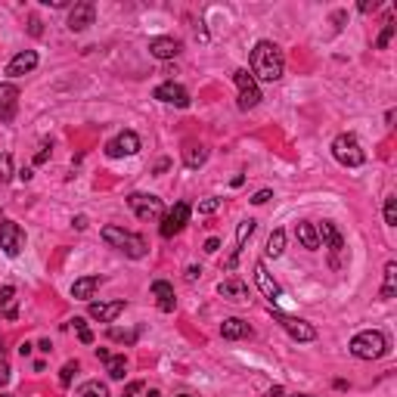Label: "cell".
<instances>
[{"label":"cell","instance_id":"1","mask_svg":"<svg viewBox=\"0 0 397 397\" xmlns=\"http://www.w3.org/2000/svg\"><path fill=\"white\" fill-rule=\"evenodd\" d=\"M285 72V59H283V50L276 47L273 41H258L252 50V78L254 81H279Z\"/></svg>","mask_w":397,"mask_h":397},{"label":"cell","instance_id":"2","mask_svg":"<svg viewBox=\"0 0 397 397\" xmlns=\"http://www.w3.org/2000/svg\"><path fill=\"white\" fill-rule=\"evenodd\" d=\"M351 354L357 360H378L388 354V338H385V332H378V329L357 332L351 338Z\"/></svg>","mask_w":397,"mask_h":397},{"label":"cell","instance_id":"3","mask_svg":"<svg viewBox=\"0 0 397 397\" xmlns=\"http://www.w3.org/2000/svg\"><path fill=\"white\" fill-rule=\"evenodd\" d=\"M103 239L109 242L112 248H118V252H124L128 258H146V239L143 236H136V233H128V230H121V227H103Z\"/></svg>","mask_w":397,"mask_h":397},{"label":"cell","instance_id":"4","mask_svg":"<svg viewBox=\"0 0 397 397\" xmlns=\"http://www.w3.org/2000/svg\"><path fill=\"white\" fill-rule=\"evenodd\" d=\"M332 155L338 165L345 167H360L366 161V152L360 149V140L354 134H338L332 140Z\"/></svg>","mask_w":397,"mask_h":397},{"label":"cell","instance_id":"5","mask_svg":"<svg viewBox=\"0 0 397 397\" xmlns=\"http://www.w3.org/2000/svg\"><path fill=\"white\" fill-rule=\"evenodd\" d=\"M233 81L236 87H239V109H254V105L261 103V87L258 81L252 78V74L245 72V68H239V72H233Z\"/></svg>","mask_w":397,"mask_h":397},{"label":"cell","instance_id":"6","mask_svg":"<svg viewBox=\"0 0 397 397\" xmlns=\"http://www.w3.org/2000/svg\"><path fill=\"white\" fill-rule=\"evenodd\" d=\"M190 214H192V208H190V202H177L171 211H167L165 217H161V227H159V233L165 236V239H171V236H177L180 230L190 223Z\"/></svg>","mask_w":397,"mask_h":397},{"label":"cell","instance_id":"7","mask_svg":"<svg viewBox=\"0 0 397 397\" xmlns=\"http://www.w3.org/2000/svg\"><path fill=\"white\" fill-rule=\"evenodd\" d=\"M128 205L130 211H134L140 221H155V217H161V198L159 196H146V192H130L128 196Z\"/></svg>","mask_w":397,"mask_h":397},{"label":"cell","instance_id":"8","mask_svg":"<svg viewBox=\"0 0 397 397\" xmlns=\"http://www.w3.org/2000/svg\"><path fill=\"white\" fill-rule=\"evenodd\" d=\"M136 152H140V136L134 130H121L118 136H112L105 143V155L109 159H124V155H136Z\"/></svg>","mask_w":397,"mask_h":397},{"label":"cell","instance_id":"9","mask_svg":"<svg viewBox=\"0 0 397 397\" xmlns=\"http://www.w3.org/2000/svg\"><path fill=\"white\" fill-rule=\"evenodd\" d=\"M0 248H3L10 258H16L25 248V233L16 221H0Z\"/></svg>","mask_w":397,"mask_h":397},{"label":"cell","instance_id":"10","mask_svg":"<svg viewBox=\"0 0 397 397\" xmlns=\"http://www.w3.org/2000/svg\"><path fill=\"white\" fill-rule=\"evenodd\" d=\"M152 96L159 99V103L177 105V109H186V105H190V90H186L183 84H174V81H165V84H159V87L152 90Z\"/></svg>","mask_w":397,"mask_h":397},{"label":"cell","instance_id":"11","mask_svg":"<svg viewBox=\"0 0 397 397\" xmlns=\"http://www.w3.org/2000/svg\"><path fill=\"white\" fill-rule=\"evenodd\" d=\"M273 316H276V323H279V326H283L295 341H314V338H316V329L310 326L307 320H298V316H285V314H273Z\"/></svg>","mask_w":397,"mask_h":397},{"label":"cell","instance_id":"12","mask_svg":"<svg viewBox=\"0 0 397 397\" xmlns=\"http://www.w3.org/2000/svg\"><path fill=\"white\" fill-rule=\"evenodd\" d=\"M316 239H320L323 245H329V252H332V267H338V252L345 248V239H341V233L335 230V223L323 221L320 227H316Z\"/></svg>","mask_w":397,"mask_h":397},{"label":"cell","instance_id":"13","mask_svg":"<svg viewBox=\"0 0 397 397\" xmlns=\"http://www.w3.org/2000/svg\"><path fill=\"white\" fill-rule=\"evenodd\" d=\"M93 16H96V6H93L90 0H81V3H74L72 12H68V28L84 31L87 25H93Z\"/></svg>","mask_w":397,"mask_h":397},{"label":"cell","instance_id":"14","mask_svg":"<svg viewBox=\"0 0 397 397\" xmlns=\"http://www.w3.org/2000/svg\"><path fill=\"white\" fill-rule=\"evenodd\" d=\"M124 307H128L124 301H90L87 314H90L93 320H99V323H112L118 314H124Z\"/></svg>","mask_w":397,"mask_h":397},{"label":"cell","instance_id":"15","mask_svg":"<svg viewBox=\"0 0 397 397\" xmlns=\"http://www.w3.org/2000/svg\"><path fill=\"white\" fill-rule=\"evenodd\" d=\"M34 65H37V53H34V50H22V53H16L10 59L6 74H10V78H22V74L34 72Z\"/></svg>","mask_w":397,"mask_h":397},{"label":"cell","instance_id":"16","mask_svg":"<svg viewBox=\"0 0 397 397\" xmlns=\"http://www.w3.org/2000/svg\"><path fill=\"white\" fill-rule=\"evenodd\" d=\"M19 112V90L16 84H0V121H12Z\"/></svg>","mask_w":397,"mask_h":397},{"label":"cell","instance_id":"17","mask_svg":"<svg viewBox=\"0 0 397 397\" xmlns=\"http://www.w3.org/2000/svg\"><path fill=\"white\" fill-rule=\"evenodd\" d=\"M217 292L233 304H248V285L242 283V279H223V283L217 285Z\"/></svg>","mask_w":397,"mask_h":397},{"label":"cell","instance_id":"18","mask_svg":"<svg viewBox=\"0 0 397 397\" xmlns=\"http://www.w3.org/2000/svg\"><path fill=\"white\" fill-rule=\"evenodd\" d=\"M152 295L159 298V310L161 314H171L177 307V298H174V285L165 283V279H155L152 283Z\"/></svg>","mask_w":397,"mask_h":397},{"label":"cell","instance_id":"19","mask_svg":"<svg viewBox=\"0 0 397 397\" xmlns=\"http://www.w3.org/2000/svg\"><path fill=\"white\" fill-rule=\"evenodd\" d=\"M149 53L155 59H174L180 53V41H174V37H152L149 41Z\"/></svg>","mask_w":397,"mask_h":397},{"label":"cell","instance_id":"20","mask_svg":"<svg viewBox=\"0 0 397 397\" xmlns=\"http://www.w3.org/2000/svg\"><path fill=\"white\" fill-rule=\"evenodd\" d=\"M254 279H258V289L264 292V298H270V301H276L283 292H279V285H276V279L267 273V267L264 264H254Z\"/></svg>","mask_w":397,"mask_h":397},{"label":"cell","instance_id":"21","mask_svg":"<svg viewBox=\"0 0 397 397\" xmlns=\"http://www.w3.org/2000/svg\"><path fill=\"white\" fill-rule=\"evenodd\" d=\"M99 285H103V276H81V279H74L72 298H78V301H90L93 292H96Z\"/></svg>","mask_w":397,"mask_h":397},{"label":"cell","instance_id":"22","mask_svg":"<svg viewBox=\"0 0 397 397\" xmlns=\"http://www.w3.org/2000/svg\"><path fill=\"white\" fill-rule=\"evenodd\" d=\"M254 233V221L248 217V221H242L239 227H236V252H233V258L227 261V270H233L236 267V261H239V254H242V248H245V242H248V236Z\"/></svg>","mask_w":397,"mask_h":397},{"label":"cell","instance_id":"23","mask_svg":"<svg viewBox=\"0 0 397 397\" xmlns=\"http://www.w3.org/2000/svg\"><path fill=\"white\" fill-rule=\"evenodd\" d=\"M221 335H223V338H230V341H236V338H245V335H252V329H248L245 320H239V316H230V320L221 323Z\"/></svg>","mask_w":397,"mask_h":397},{"label":"cell","instance_id":"24","mask_svg":"<svg viewBox=\"0 0 397 397\" xmlns=\"http://www.w3.org/2000/svg\"><path fill=\"white\" fill-rule=\"evenodd\" d=\"M295 236H298V242H301L307 252H316V248H320V239H316V227H314V223L298 221L295 223Z\"/></svg>","mask_w":397,"mask_h":397},{"label":"cell","instance_id":"25","mask_svg":"<svg viewBox=\"0 0 397 397\" xmlns=\"http://www.w3.org/2000/svg\"><path fill=\"white\" fill-rule=\"evenodd\" d=\"M205 159H208V149H205L202 143H186V149H183V165L186 167H202Z\"/></svg>","mask_w":397,"mask_h":397},{"label":"cell","instance_id":"26","mask_svg":"<svg viewBox=\"0 0 397 397\" xmlns=\"http://www.w3.org/2000/svg\"><path fill=\"white\" fill-rule=\"evenodd\" d=\"M0 316L16 320V289H12V285H3V289H0Z\"/></svg>","mask_w":397,"mask_h":397},{"label":"cell","instance_id":"27","mask_svg":"<svg viewBox=\"0 0 397 397\" xmlns=\"http://www.w3.org/2000/svg\"><path fill=\"white\" fill-rule=\"evenodd\" d=\"M394 292H397V264H394V261H388V264H385L382 298H385V301H391V298H394Z\"/></svg>","mask_w":397,"mask_h":397},{"label":"cell","instance_id":"28","mask_svg":"<svg viewBox=\"0 0 397 397\" xmlns=\"http://www.w3.org/2000/svg\"><path fill=\"white\" fill-rule=\"evenodd\" d=\"M264 252H267V258H279V254L285 252V233H283V230H273Z\"/></svg>","mask_w":397,"mask_h":397},{"label":"cell","instance_id":"29","mask_svg":"<svg viewBox=\"0 0 397 397\" xmlns=\"http://www.w3.org/2000/svg\"><path fill=\"white\" fill-rule=\"evenodd\" d=\"M121 397H161V394H159V388H149L146 382H130Z\"/></svg>","mask_w":397,"mask_h":397},{"label":"cell","instance_id":"30","mask_svg":"<svg viewBox=\"0 0 397 397\" xmlns=\"http://www.w3.org/2000/svg\"><path fill=\"white\" fill-rule=\"evenodd\" d=\"M105 372H109V378H124V372H128V360H124V354L105 360Z\"/></svg>","mask_w":397,"mask_h":397},{"label":"cell","instance_id":"31","mask_svg":"<svg viewBox=\"0 0 397 397\" xmlns=\"http://www.w3.org/2000/svg\"><path fill=\"white\" fill-rule=\"evenodd\" d=\"M78 397H112V394H109V388H105L103 382H87L84 388L78 391Z\"/></svg>","mask_w":397,"mask_h":397},{"label":"cell","instance_id":"32","mask_svg":"<svg viewBox=\"0 0 397 397\" xmlns=\"http://www.w3.org/2000/svg\"><path fill=\"white\" fill-rule=\"evenodd\" d=\"M12 155L10 152H0V183H10L12 180Z\"/></svg>","mask_w":397,"mask_h":397},{"label":"cell","instance_id":"33","mask_svg":"<svg viewBox=\"0 0 397 397\" xmlns=\"http://www.w3.org/2000/svg\"><path fill=\"white\" fill-rule=\"evenodd\" d=\"M385 223H388V227H397V198L394 196L385 198Z\"/></svg>","mask_w":397,"mask_h":397},{"label":"cell","instance_id":"34","mask_svg":"<svg viewBox=\"0 0 397 397\" xmlns=\"http://www.w3.org/2000/svg\"><path fill=\"white\" fill-rule=\"evenodd\" d=\"M72 323H74V332H78V338L84 341V345H93V332H90V329H87V323L81 320V316H74Z\"/></svg>","mask_w":397,"mask_h":397},{"label":"cell","instance_id":"35","mask_svg":"<svg viewBox=\"0 0 397 397\" xmlns=\"http://www.w3.org/2000/svg\"><path fill=\"white\" fill-rule=\"evenodd\" d=\"M394 28H397L394 22H385L382 34H378V41H376V50H385V47H388V41H391V37H394Z\"/></svg>","mask_w":397,"mask_h":397},{"label":"cell","instance_id":"36","mask_svg":"<svg viewBox=\"0 0 397 397\" xmlns=\"http://www.w3.org/2000/svg\"><path fill=\"white\" fill-rule=\"evenodd\" d=\"M74 372H78V363H74V360H68V363L62 366V372H59V382L65 385V388L72 385V376H74Z\"/></svg>","mask_w":397,"mask_h":397},{"label":"cell","instance_id":"37","mask_svg":"<svg viewBox=\"0 0 397 397\" xmlns=\"http://www.w3.org/2000/svg\"><path fill=\"white\" fill-rule=\"evenodd\" d=\"M217 208H221V198H205V202H198V214H214Z\"/></svg>","mask_w":397,"mask_h":397},{"label":"cell","instance_id":"38","mask_svg":"<svg viewBox=\"0 0 397 397\" xmlns=\"http://www.w3.org/2000/svg\"><path fill=\"white\" fill-rule=\"evenodd\" d=\"M112 338H115V341H134L136 332H121V329H112Z\"/></svg>","mask_w":397,"mask_h":397},{"label":"cell","instance_id":"39","mask_svg":"<svg viewBox=\"0 0 397 397\" xmlns=\"http://www.w3.org/2000/svg\"><path fill=\"white\" fill-rule=\"evenodd\" d=\"M267 198H273V192H270V190H261V192H254V196H252V202H254V205H264Z\"/></svg>","mask_w":397,"mask_h":397},{"label":"cell","instance_id":"40","mask_svg":"<svg viewBox=\"0 0 397 397\" xmlns=\"http://www.w3.org/2000/svg\"><path fill=\"white\" fill-rule=\"evenodd\" d=\"M198 273H202V267H186V283H196Z\"/></svg>","mask_w":397,"mask_h":397},{"label":"cell","instance_id":"41","mask_svg":"<svg viewBox=\"0 0 397 397\" xmlns=\"http://www.w3.org/2000/svg\"><path fill=\"white\" fill-rule=\"evenodd\" d=\"M217 248H221V239H214V236H211V239L205 242V252H208V254H214Z\"/></svg>","mask_w":397,"mask_h":397},{"label":"cell","instance_id":"42","mask_svg":"<svg viewBox=\"0 0 397 397\" xmlns=\"http://www.w3.org/2000/svg\"><path fill=\"white\" fill-rule=\"evenodd\" d=\"M47 155H50V146H47V143H43V146H41V152L34 155V161H37V165H43V161H47Z\"/></svg>","mask_w":397,"mask_h":397},{"label":"cell","instance_id":"43","mask_svg":"<svg viewBox=\"0 0 397 397\" xmlns=\"http://www.w3.org/2000/svg\"><path fill=\"white\" fill-rule=\"evenodd\" d=\"M6 382H10V366L0 363V385H6Z\"/></svg>","mask_w":397,"mask_h":397},{"label":"cell","instance_id":"44","mask_svg":"<svg viewBox=\"0 0 397 397\" xmlns=\"http://www.w3.org/2000/svg\"><path fill=\"white\" fill-rule=\"evenodd\" d=\"M19 177H22V180H25V183H28V180H31V177H34V174H31V167H22V171H19Z\"/></svg>","mask_w":397,"mask_h":397},{"label":"cell","instance_id":"45","mask_svg":"<svg viewBox=\"0 0 397 397\" xmlns=\"http://www.w3.org/2000/svg\"><path fill=\"white\" fill-rule=\"evenodd\" d=\"M96 357H99V360H103V363H105V360H109V357H112V354H109V351H105V347H96Z\"/></svg>","mask_w":397,"mask_h":397},{"label":"cell","instance_id":"46","mask_svg":"<svg viewBox=\"0 0 397 397\" xmlns=\"http://www.w3.org/2000/svg\"><path fill=\"white\" fill-rule=\"evenodd\" d=\"M376 6H378L376 0H372V3H369V0H366V3H360V10H363V12H369V10H376Z\"/></svg>","mask_w":397,"mask_h":397},{"label":"cell","instance_id":"47","mask_svg":"<svg viewBox=\"0 0 397 397\" xmlns=\"http://www.w3.org/2000/svg\"><path fill=\"white\" fill-rule=\"evenodd\" d=\"M0 397H12V394H6V391H0Z\"/></svg>","mask_w":397,"mask_h":397},{"label":"cell","instance_id":"48","mask_svg":"<svg viewBox=\"0 0 397 397\" xmlns=\"http://www.w3.org/2000/svg\"><path fill=\"white\" fill-rule=\"evenodd\" d=\"M292 397H310V394H292Z\"/></svg>","mask_w":397,"mask_h":397},{"label":"cell","instance_id":"49","mask_svg":"<svg viewBox=\"0 0 397 397\" xmlns=\"http://www.w3.org/2000/svg\"><path fill=\"white\" fill-rule=\"evenodd\" d=\"M177 397H190V394H177Z\"/></svg>","mask_w":397,"mask_h":397},{"label":"cell","instance_id":"50","mask_svg":"<svg viewBox=\"0 0 397 397\" xmlns=\"http://www.w3.org/2000/svg\"><path fill=\"white\" fill-rule=\"evenodd\" d=\"M0 221H3V217H0Z\"/></svg>","mask_w":397,"mask_h":397}]
</instances>
